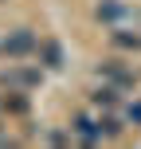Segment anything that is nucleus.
Here are the masks:
<instances>
[{"label": "nucleus", "instance_id": "f257e3e1", "mask_svg": "<svg viewBox=\"0 0 141 149\" xmlns=\"http://www.w3.org/2000/svg\"><path fill=\"white\" fill-rule=\"evenodd\" d=\"M98 79L102 82H110V86H118V90H133L137 86V74L126 67V63H118V59H106V63H98Z\"/></svg>", "mask_w": 141, "mask_h": 149}, {"label": "nucleus", "instance_id": "f03ea898", "mask_svg": "<svg viewBox=\"0 0 141 149\" xmlns=\"http://www.w3.org/2000/svg\"><path fill=\"white\" fill-rule=\"evenodd\" d=\"M35 43H39V39L31 36L28 28H20V31H12V36L0 39V55H8V59H24V55L35 51Z\"/></svg>", "mask_w": 141, "mask_h": 149}, {"label": "nucleus", "instance_id": "7ed1b4c3", "mask_svg": "<svg viewBox=\"0 0 141 149\" xmlns=\"http://www.w3.org/2000/svg\"><path fill=\"white\" fill-rule=\"evenodd\" d=\"M94 20L118 28V24L133 20V12H129V4H122V0H98V4H94Z\"/></svg>", "mask_w": 141, "mask_h": 149}, {"label": "nucleus", "instance_id": "20e7f679", "mask_svg": "<svg viewBox=\"0 0 141 149\" xmlns=\"http://www.w3.org/2000/svg\"><path fill=\"white\" fill-rule=\"evenodd\" d=\"M0 82L12 86V90H31V86L43 82V71H39V67H12V71L0 74Z\"/></svg>", "mask_w": 141, "mask_h": 149}, {"label": "nucleus", "instance_id": "39448f33", "mask_svg": "<svg viewBox=\"0 0 141 149\" xmlns=\"http://www.w3.org/2000/svg\"><path fill=\"white\" fill-rule=\"evenodd\" d=\"M71 137H78L82 145H98V141H102L98 118H90V114H74V118H71Z\"/></svg>", "mask_w": 141, "mask_h": 149}, {"label": "nucleus", "instance_id": "423d86ee", "mask_svg": "<svg viewBox=\"0 0 141 149\" xmlns=\"http://www.w3.org/2000/svg\"><path fill=\"white\" fill-rule=\"evenodd\" d=\"M35 55H39V63H43L47 71H63V63H67L59 39H39V43H35Z\"/></svg>", "mask_w": 141, "mask_h": 149}, {"label": "nucleus", "instance_id": "0eeeda50", "mask_svg": "<svg viewBox=\"0 0 141 149\" xmlns=\"http://www.w3.org/2000/svg\"><path fill=\"white\" fill-rule=\"evenodd\" d=\"M0 110H4V114H16V118H24V114L31 110L28 90H12V94H4V98H0Z\"/></svg>", "mask_w": 141, "mask_h": 149}, {"label": "nucleus", "instance_id": "6e6552de", "mask_svg": "<svg viewBox=\"0 0 141 149\" xmlns=\"http://www.w3.org/2000/svg\"><path fill=\"white\" fill-rule=\"evenodd\" d=\"M118 94H122L118 86L102 82V86H94V90H90V106H98V110H114V106H118Z\"/></svg>", "mask_w": 141, "mask_h": 149}, {"label": "nucleus", "instance_id": "1a4fd4ad", "mask_svg": "<svg viewBox=\"0 0 141 149\" xmlns=\"http://www.w3.org/2000/svg\"><path fill=\"white\" fill-rule=\"evenodd\" d=\"M110 47H118V51H137L141 36H137V31H126V28H114L110 31Z\"/></svg>", "mask_w": 141, "mask_h": 149}, {"label": "nucleus", "instance_id": "9d476101", "mask_svg": "<svg viewBox=\"0 0 141 149\" xmlns=\"http://www.w3.org/2000/svg\"><path fill=\"white\" fill-rule=\"evenodd\" d=\"M98 130H102V141H118V137L126 134V126H122L114 114H102V118H98Z\"/></svg>", "mask_w": 141, "mask_h": 149}, {"label": "nucleus", "instance_id": "9b49d317", "mask_svg": "<svg viewBox=\"0 0 141 149\" xmlns=\"http://www.w3.org/2000/svg\"><path fill=\"white\" fill-rule=\"evenodd\" d=\"M126 122L129 126H141V98H133V102L126 106Z\"/></svg>", "mask_w": 141, "mask_h": 149}, {"label": "nucleus", "instance_id": "f8f14e48", "mask_svg": "<svg viewBox=\"0 0 141 149\" xmlns=\"http://www.w3.org/2000/svg\"><path fill=\"white\" fill-rule=\"evenodd\" d=\"M0 4H4V0H0Z\"/></svg>", "mask_w": 141, "mask_h": 149}]
</instances>
